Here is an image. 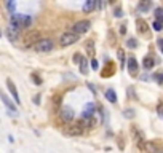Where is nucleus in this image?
<instances>
[{
  "instance_id": "obj_25",
  "label": "nucleus",
  "mask_w": 163,
  "mask_h": 153,
  "mask_svg": "<svg viewBox=\"0 0 163 153\" xmlns=\"http://www.w3.org/2000/svg\"><path fill=\"white\" fill-rule=\"evenodd\" d=\"M82 61H83V56H82L80 53H75V54H74V62H75V64H78V66H80Z\"/></svg>"
},
{
  "instance_id": "obj_6",
  "label": "nucleus",
  "mask_w": 163,
  "mask_h": 153,
  "mask_svg": "<svg viewBox=\"0 0 163 153\" xmlns=\"http://www.w3.org/2000/svg\"><path fill=\"white\" fill-rule=\"evenodd\" d=\"M53 50V41L50 38H42L39 43L35 45V51L37 53H50Z\"/></svg>"
},
{
  "instance_id": "obj_17",
  "label": "nucleus",
  "mask_w": 163,
  "mask_h": 153,
  "mask_svg": "<svg viewBox=\"0 0 163 153\" xmlns=\"http://www.w3.org/2000/svg\"><path fill=\"white\" fill-rule=\"evenodd\" d=\"M3 3H5L7 10L11 13V15H15L16 13V0H3Z\"/></svg>"
},
{
  "instance_id": "obj_29",
  "label": "nucleus",
  "mask_w": 163,
  "mask_h": 153,
  "mask_svg": "<svg viewBox=\"0 0 163 153\" xmlns=\"http://www.w3.org/2000/svg\"><path fill=\"white\" fill-rule=\"evenodd\" d=\"M32 81H34L35 85H42V78L37 75V73H32Z\"/></svg>"
},
{
  "instance_id": "obj_3",
  "label": "nucleus",
  "mask_w": 163,
  "mask_h": 153,
  "mask_svg": "<svg viewBox=\"0 0 163 153\" xmlns=\"http://www.w3.org/2000/svg\"><path fill=\"white\" fill-rule=\"evenodd\" d=\"M74 117H75V112H74L72 107H69V105H64V107H61V110H59V118H61V121H64V123H72Z\"/></svg>"
},
{
  "instance_id": "obj_19",
  "label": "nucleus",
  "mask_w": 163,
  "mask_h": 153,
  "mask_svg": "<svg viewBox=\"0 0 163 153\" xmlns=\"http://www.w3.org/2000/svg\"><path fill=\"white\" fill-rule=\"evenodd\" d=\"M114 70H115L114 62H109V64H107V69H106V70H102V77H110Z\"/></svg>"
},
{
  "instance_id": "obj_37",
  "label": "nucleus",
  "mask_w": 163,
  "mask_h": 153,
  "mask_svg": "<svg viewBox=\"0 0 163 153\" xmlns=\"http://www.w3.org/2000/svg\"><path fill=\"white\" fill-rule=\"evenodd\" d=\"M109 3H112V5H114V3H115V0H109Z\"/></svg>"
},
{
  "instance_id": "obj_2",
  "label": "nucleus",
  "mask_w": 163,
  "mask_h": 153,
  "mask_svg": "<svg viewBox=\"0 0 163 153\" xmlns=\"http://www.w3.org/2000/svg\"><path fill=\"white\" fill-rule=\"evenodd\" d=\"M77 41H78V34H75V32H64L61 35V38H59V45L71 46L74 43H77Z\"/></svg>"
},
{
  "instance_id": "obj_18",
  "label": "nucleus",
  "mask_w": 163,
  "mask_h": 153,
  "mask_svg": "<svg viewBox=\"0 0 163 153\" xmlns=\"http://www.w3.org/2000/svg\"><path fill=\"white\" fill-rule=\"evenodd\" d=\"M106 99L109 102H112V104L117 102V94H115V91L112 89V88H109V89L106 91Z\"/></svg>"
},
{
  "instance_id": "obj_21",
  "label": "nucleus",
  "mask_w": 163,
  "mask_h": 153,
  "mask_svg": "<svg viewBox=\"0 0 163 153\" xmlns=\"http://www.w3.org/2000/svg\"><path fill=\"white\" fill-rule=\"evenodd\" d=\"M153 80H155L158 85H163V72H157V73H153Z\"/></svg>"
},
{
  "instance_id": "obj_32",
  "label": "nucleus",
  "mask_w": 163,
  "mask_h": 153,
  "mask_svg": "<svg viewBox=\"0 0 163 153\" xmlns=\"http://www.w3.org/2000/svg\"><path fill=\"white\" fill-rule=\"evenodd\" d=\"M157 45H158V48H160L162 54H163V38H158V40H157Z\"/></svg>"
},
{
  "instance_id": "obj_23",
  "label": "nucleus",
  "mask_w": 163,
  "mask_h": 153,
  "mask_svg": "<svg viewBox=\"0 0 163 153\" xmlns=\"http://www.w3.org/2000/svg\"><path fill=\"white\" fill-rule=\"evenodd\" d=\"M152 27H153V30H162V29H163V22L153 21V22H152Z\"/></svg>"
},
{
  "instance_id": "obj_31",
  "label": "nucleus",
  "mask_w": 163,
  "mask_h": 153,
  "mask_svg": "<svg viewBox=\"0 0 163 153\" xmlns=\"http://www.w3.org/2000/svg\"><path fill=\"white\" fill-rule=\"evenodd\" d=\"M91 69H93V70H98V69H99V64H98V61L95 58L91 59Z\"/></svg>"
},
{
  "instance_id": "obj_22",
  "label": "nucleus",
  "mask_w": 163,
  "mask_h": 153,
  "mask_svg": "<svg viewBox=\"0 0 163 153\" xmlns=\"http://www.w3.org/2000/svg\"><path fill=\"white\" fill-rule=\"evenodd\" d=\"M155 18L157 21L163 22V8H155Z\"/></svg>"
},
{
  "instance_id": "obj_12",
  "label": "nucleus",
  "mask_w": 163,
  "mask_h": 153,
  "mask_svg": "<svg viewBox=\"0 0 163 153\" xmlns=\"http://www.w3.org/2000/svg\"><path fill=\"white\" fill-rule=\"evenodd\" d=\"M152 7V0H139L138 3V10L141 13H147Z\"/></svg>"
},
{
  "instance_id": "obj_9",
  "label": "nucleus",
  "mask_w": 163,
  "mask_h": 153,
  "mask_svg": "<svg viewBox=\"0 0 163 153\" xmlns=\"http://www.w3.org/2000/svg\"><path fill=\"white\" fill-rule=\"evenodd\" d=\"M95 110H96V105L95 102H88L83 109V113H82V118H86V120H91L95 117Z\"/></svg>"
},
{
  "instance_id": "obj_5",
  "label": "nucleus",
  "mask_w": 163,
  "mask_h": 153,
  "mask_svg": "<svg viewBox=\"0 0 163 153\" xmlns=\"http://www.w3.org/2000/svg\"><path fill=\"white\" fill-rule=\"evenodd\" d=\"M40 38V34H39V32H37V30H31V32H27V34H26V37H24V48H31V46L32 45H37V43H39V40Z\"/></svg>"
},
{
  "instance_id": "obj_33",
  "label": "nucleus",
  "mask_w": 163,
  "mask_h": 153,
  "mask_svg": "<svg viewBox=\"0 0 163 153\" xmlns=\"http://www.w3.org/2000/svg\"><path fill=\"white\" fill-rule=\"evenodd\" d=\"M120 34H122V35L127 34V24H122V26H120Z\"/></svg>"
},
{
  "instance_id": "obj_24",
  "label": "nucleus",
  "mask_w": 163,
  "mask_h": 153,
  "mask_svg": "<svg viewBox=\"0 0 163 153\" xmlns=\"http://www.w3.org/2000/svg\"><path fill=\"white\" fill-rule=\"evenodd\" d=\"M117 54H118V61L123 64V62H125V51H123L122 48H118V50H117Z\"/></svg>"
},
{
  "instance_id": "obj_11",
  "label": "nucleus",
  "mask_w": 163,
  "mask_h": 153,
  "mask_svg": "<svg viewBox=\"0 0 163 153\" xmlns=\"http://www.w3.org/2000/svg\"><path fill=\"white\" fill-rule=\"evenodd\" d=\"M2 101H3V104H5V107L10 110V113L11 115H18V110H16V105L13 104V102L7 97V94H2Z\"/></svg>"
},
{
  "instance_id": "obj_8",
  "label": "nucleus",
  "mask_w": 163,
  "mask_h": 153,
  "mask_svg": "<svg viewBox=\"0 0 163 153\" xmlns=\"http://www.w3.org/2000/svg\"><path fill=\"white\" fill-rule=\"evenodd\" d=\"M127 67H128V73L131 77H138V61H136V58L134 56H130L128 58V61H127Z\"/></svg>"
},
{
  "instance_id": "obj_27",
  "label": "nucleus",
  "mask_w": 163,
  "mask_h": 153,
  "mask_svg": "<svg viewBox=\"0 0 163 153\" xmlns=\"http://www.w3.org/2000/svg\"><path fill=\"white\" fill-rule=\"evenodd\" d=\"M123 115H125V118H133L134 117V110L133 109H127L123 112Z\"/></svg>"
},
{
  "instance_id": "obj_1",
  "label": "nucleus",
  "mask_w": 163,
  "mask_h": 153,
  "mask_svg": "<svg viewBox=\"0 0 163 153\" xmlns=\"http://www.w3.org/2000/svg\"><path fill=\"white\" fill-rule=\"evenodd\" d=\"M31 16L27 15H19V13H15V15H11V19H10V27L16 30H21V29H26V27L31 26Z\"/></svg>"
},
{
  "instance_id": "obj_13",
  "label": "nucleus",
  "mask_w": 163,
  "mask_h": 153,
  "mask_svg": "<svg viewBox=\"0 0 163 153\" xmlns=\"http://www.w3.org/2000/svg\"><path fill=\"white\" fill-rule=\"evenodd\" d=\"M7 85H8V89H10V92L13 94V97H15V102H16V104H19V96H18V91H16L15 83H13L10 78H8V80H7Z\"/></svg>"
},
{
  "instance_id": "obj_7",
  "label": "nucleus",
  "mask_w": 163,
  "mask_h": 153,
  "mask_svg": "<svg viewBox=\"0 0 163 153\" xmlns=\"http://www.w3.org/2000/svg\"><path fill=\"white\" fill-rule=\"evenodd\" d=\"M90 27H91L90 21H78L72 26V32H75V34L80 35V34H85V32L90 30Z\"/></svg>"
},
{
  "instance_id": "obj_16",
  "label": "nucleus",
  "mask_w": 163,
  "mask_h": 153,
  "mask_svg": "<svg viewBox=\"0 0 163 153\" xmlns=\"http://www.w3.org/2000/svg\"><path fill=\"white\" fill-rule=\"evenodd\" d=\"M131 137H133V140H136V143L139 140H142V132L138 129V126H131Z\"/></svg>"
},
{
  "instance_id": "obj_30",
  "label": "nucleus",
  "mask_w": 163,
  "mask_h": 153,
  "mask_svg": "<svg viewBox=\"0 0 163 153\" xmlns=\"http://www.w3.org/2000/svg\"><path fill=\"white\" fill-rule=\"evenodd\" d=\"M114 16L115 18H122L123 16V10H122V8H115V10H114Z\"/></svg>"
},
{
  "instance_id": "obj_4",
  "label": "nucleus",
  "mask_w": 163,
  "mask_h": 153,
  "mask_svg": "<svg viewBox=\"0 0 163 153\" xmlns=\"http://www.w3.org/2000/svg\"><path fill=\"white\" fill-rule=\"evenodd\" d=\"M138 148L142 153H158V147L155 145V143L149 142V140H144V139L138 142Z\"/></svg>"
},
{
  "instance_id": "obj_35",
  "label": "nucleus",
  "mask_w": 163,
  "mask_h": 153,
  "mask_svg": "<svg viewBox=\"0 0 163 153\" xmlns=\"http://www.w3.org/2000/svg\"><path fill=\"white\" fill-rule=\"evenodd\" d=\"M88 88L93 91V94H96V89H95V85H91V83H88Z\"/></svg>"
},
{
  "instance_id": "obj_34",
  "label": "nucleus",
  "mask_w": 163,
  "mask_h": 153,
  "mask_svg": "<svg viewBox=\"0 0 163 153\" xmlns=\"http://www.w3.org/2000/svg\"><path fill=\"white\" fill-rule=\"evenodd\" d=\"M118 147L122 148V150L125 148V143H123V139H122V137H118Z\"/></svg>"
},
{
  "instance_id": "obj_15",
  "label": "nucleus",
  "mask_w": 163,
  "mask_h": 153,
  "mask_svg": "<svg viewBox=\"0 0 163 153\" xmlns=\"http://www.w3.org/2000/svg\"><path fill=\"white\" fill-rule=\"evenodd\" d=\"M142 66H144V69L150 70V69H153V66H155V59H153L152 56H146L144 61H142Z\"/></svg>"
},
{
  "instance_id": "obj_14",
  "label": "nucleus",
  "mask_w": 163,
  "mask_h": 153,
  "mask_svg": "<svg viewBox=\"0 0 163 153\" xmlns=\"http://www.w3.org/2000/svg\"><path fill=\"white\" fill-rule=\"evenodd\" d=\"M136 29H138V32L139 34H142V35H146L147 34V24H146V21L144 19H138L136 21Z\"/></svg>"
},
{
  "instance_id": "obj_26",
  "label": "nucleus",
  "mask_w": 163,
  "mask_h": 153,
  "mask_svg": "<svg viewBox=\"0 0 163 153\" xmlns=\"http://www.w3.org/2000/svg\"><path fill=\"white\" fill-rule=\"evenodd\" d=\"M127 45H128V48H136V46H138V41L134 40V38H128V40H127Z\"/></svg>"
},
{
  "instance_id": "obj_36",
  "label": "nucleus",
  "mask_w": 163,
  "mask_h": 153,
  "mask_svg": "<svg viewBox=\"0 0 163 153\" xmlns=\"http://www.w3.org/2000/svg\"><path fill=\"white\" fill-rule=\"evenodd\" d=\"M39 101H40V96H35L34 97V102H35V104H39Z\"/></svg>"
},
{
  "instance_id": "obj_20",
  "label": "nucleus",
  "mask_w": 163,
  "mask_h": 153,
  "mask_svg": "<svg viewBox=\"0 0 163 153\" xmlns=\"http://www.w3.org/2000/svg\"><path fill=\"white\" fill-rule=\"evenodd\" d=\"M78 67H80V72L83 73V75H86V73H88V61L85 58H83V61L80 62V66H78Z\"/></svg>"
},
{
  "instance_id": "obj_10",
  "label": "nucleus",
  "mask_w": 163,
  "mask_h": 153,
  "mask_svg": "<svg viewBox=\"0 0 163 153\" xmlns=\"http://www.w3.org/2000/svg\"><path fill=\"white\" fill-rule=\"evenodd\" d=\"M5 35L8 37V40L10 41H18L19 40V37H21V30H16V29H13V27H8V29L5 30Z\"/></svg>"
},
{
  "instance_id": "obj_28",
  "label": "nucleus",
  "mask_w": 163,
  "mask_h": 153,
  "mask_svg": "<svg viewBox=\"0 0 163 153\" xmlns=\"http://www.w3.org/2000/svg\"><path fill=\"white\" fill-rule=\"evenodd\" d=\"M157 113L160 118H163V102H158L157 104Z\"/></svg>"
}]
</instances>
